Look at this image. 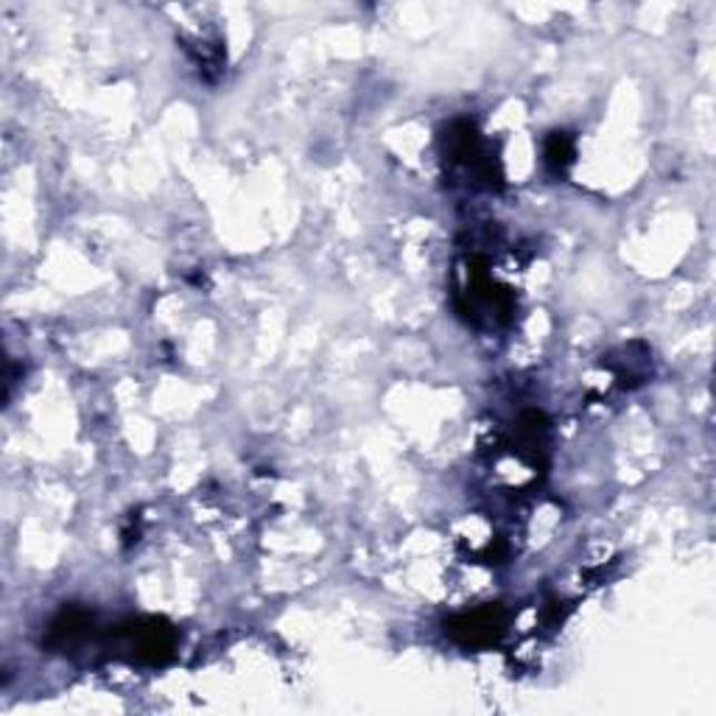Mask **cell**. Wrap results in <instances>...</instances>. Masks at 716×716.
<instances>
[{
  "instance_id": "4",
  "label": "cell",
  "mask_w": 716,
  "mask_h": 716,
  "mask_svg": "<svg viewBox=\"0 0 716 716\" xmlns=\"http://www.w3.org/2000/svg\"><path fill=\"white\" fill-rule=\"evenodd\" d=\"M544 160L551 171L563 173L574 162V140L566 132H551L544 146Z\"/></svg>"
},
{
  "instance_id": "3",
  "label": "cell",
  "mask_w": 716,
  "mask_h": 716,
  "mask_svg": "<svg viewBox=\"0 0 716 716\" xmlns=\"http://www.w3.org/2000/svg\"><path fill=\"white\" fill-rule=\"evenodd\" d=\"M93 630V616L87 610H79V607H70V610H62L48 627L46 647L51 649H70L76 644L84 642Z\"/></svg>"
},
{
  "instance_id": "1",
  "label": "cell",
  "mask_w": 716,
  "mask_h": 716,
  "mask_svg": "<svg viewBox=\"0 0 716 716\" xmlns=\"http://www.w3.org/2000/svg\"><path fill=\"white\" fill-rule=\"evenodd\" d=\"M129 644H132L135 655L149 664H162L173 655L177 647V633L171 630V624H166L162 618H146V621L129 624L127 630Z\"/></svg>"
},
{
  "instance_id": "2",
  "label": "cell",
  "mask_w": 716,
  "mask_h": 716,
  "mask_svg": "<svg viewBox=\"0 0 716 716\" xmlns=\"http://www.w3.org/2000/svg\"><path fill=\"white\" fill-rule=\"evenodd\" d=\"M451 636L465 647H487L504 633V618L498 607H479V610L463 613L448 624Z\"/></svg>"
}]
</instances>
